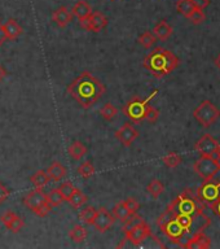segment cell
<instances>
[{
  "label": "cell",
  "mask_w": 220,
  "mask_h": 249,
  "mask_svg": "<svg viewBox=\"0 0 220 249\" xmlns=\"http://www.w3.org/2000/svg\"><path fill=\"white\" fill-rule=\"evenodd\" d=\"M66 91L82 108L89 109L102 97L106 89L95 75L83 71L68 86Z\"/></svg>",
  "instance_id": "6da1fadb"
},
{
  "label": "cell",
  "mask_w": 220,
  "mask_h": 249,
  "mask_svg": "<svg viewBox=\"0 0 220 249\" xmlns=\"http://www.w3.org/2000/svg\"><path fill=\"white\" fill-rule=\"evenodd\" d=\"M143 65L155 78H162L178 68L179 58L171 51L157 47L145 56Z\"/></svg>",
  "instance_id": "7a4b0ae2"
},
{
  "label": "cell",
  "mask_w": 220,
  "mask_h": 249,
  "mask_svg": "<svg viewBox=\"0 0 220 249\" xmlns=\"http://www.w3.org/2000/svg\"><path fill=\"white\" fill-rule=\"evenodd\" d=\"M202 204L203 202L200 201L197 196H193L189 188H186L167 208H170L175 215L176 214H188V215L194 217V215L202 213V209H203Z\"/></svg>",
  "instance_id": "3957f363"
},
{
  "label": "cell",
  "mask_w": 220,
  "mask_h": 249,
  "mask_svg": "<svg viewBox=\"0 0 220 249\" xmlns=\"http://www.w3.org/2000/svg\"><path fill=\"white\" fill-rule=\"evenodd\" d=\"M158 93V89H154L153 92L147 97V99H139V97H134L128 101L127 104L122 108V112L135 124H139L143 120H145V114L149 108V103L153 97Z\"/></svg>",
  "instance_id": "277c9868"
},
{
  "label": "cell",
  "mask_w": 220,
  "mask_h": 249,
  "mask_svg": "<svg viewBox=\"0 0 220 249\" xmlns=\"http://www.w3.org/2000/svg\"><path fill=\"white\" fill-rule=\"evenodd\" d=\"M194 118L203 126V127H210L220 117V110L214 105L210 100L202 101L197 108L193 110Z\"/></svg>",
  "instance_id": "5b68a950"
},
{
  "label": "cell",
  "mask_w": 220,
  "mask_h": 249,
  "mask_svg": "<svg viewBox=\"0 0 220 249\" xmlns=\"http://www.w3.org/2000/svg\"><path fill=\"white\" fill-rule=\"evenodd\" d=\"M193 170L196 171V174L200 175L205 182H207V180H211V179L217 175V173L219 171V167H218L215 160H214L211 156H201V157L194 162Z\"/></svg>",
  "instance_id": "8992f818"
},
{
  "label": "cell",
  "mask_w": 220,
  "mask_h": 249,
  "mask_svg": "<svg viewBox=\"0 0 220 249\" xmlns=\"http://www.w3.org/2000/svg\"><path fill=\"white\" fill-rule=\"evenodd\" d=\"M124 235H126V240L130 241L132 245L139 247L147 240L148 236H152V230L149 225H147V222L144 221L135 227H132L131 230L126 231Z\"/></svg>",
  "instance_id": "52a82bcc"
},
{
  "label": "cell",
  "mask_w": 220,
  "mask_h": 249,
  "mask_svg": "<svg viewBox=\"0 0 220 249\" xmlns=\"http://www.w3.org/2000/svg\"><path fill=\"white\" fill-rule=\"evenodd\" d=\"M220 196V182L213 183L207 180L205 184H202L197 190V197L200 201L206 202V204H211L217 200Z\"/></svg>",
  "instance_id": "ba28073f"
},
{
  "label": "cell",
  "mask_w": 220,
  "mask_h": 249,
  "mask_svg": "<svg viewBox=\"0 0 220 249\" xmlns=\"http://www.w3.org/2000/svg\"><path fill=\"white\" fill-rule=\"evenodd\" d=\"M218 147H219L218 140L214 139V136L210 134H203L194 145L196 151L200 152L201 156H213L214 153H217Z\"/></svg>",
  "instance_id": "9c48e42d"
},
{
  "label": "cell",
  "mask_w": 220,
  "mask_h": 249,
  "mask_svg": "<svg viewBox=\"0 0 220 249\" xmlns=\"http://www.w3.org/2000/svg\"><path fill=\"white\" fill-rule=\"evenodd\" d=\"M159 229L162 230V232L165 233L170 240L174 241V243H179L186 233V230L179 225L175 218H172L170 221H167L166 223H163L162 226H159Z\"/></svg>",
  "instance_id": "30bf717a"
},
{
  "label": "cell",
  "mask_w": 220,
  "mask_h": 249,
  "mask_svg": "<svg viewBox=\"0 0 220 249\" xmlns=\"http://www.w3.org/2000/svg\"><path fill=\"white\" fill-rule=\"evenodd\" d=\"M114 221H116V218H114V215L110 212H108L105 208H100L96 212L92 226H95V229L99 232H105V231H108L112 227Z\"/></svg>",
  "instance_id": "8fae6325"
},
{
  "label": "cell",
  "mask_w": 220,
  "mask_h": 249,
  "mask_svg": "<svg viewBox=\"0 0 220 249\" xmlns=\"http://www.w3.org/2000/svg\"><path fill=\"white\" fill-rule=\"evenodd\" d=\"M22 202L27 209H30L31 212L34 213L35 210L38 209V208H40L42 205H44L47 202L46 194H44L43 190H40V188H35V190L30 191V192L22 198Z\"/></svg>",
  "instance_id": "7c38bea8"
},
{
  "label": "cell",
  "mask_w": 220,
  "mask_h": 249,
  "mask_svg": "<svg viewBox=\"0 0 220 249\" xmlns=\"http://www.w3.org/2000/svg\"><path fill=\"white\" fill-rule=\"evenodd\" d=\"M137 136H139V131L128 122H126L119 130L116 131V138L124 147H131V144L135 142Z\"/></svg>",
  "instance_id": "4fadbf2b"
},
{
  "label": "cell",
  "mask_w": 220,
  "mask_h": 249,
  "mask_svg": "<svg viewBox=\"0 0 220 249\" xmlns=\"http://www.w3.org/2000/svg\"><path fill=\"white\" fill-rule=\"evenodd\" d=\"M182 247L188 249H207L211 247V240L209 236H206L203 231H197V232H194L193 236L188 239L186 244H183Z\"/></svg>",
  "instance_id": "5bb4252c"
},
{
  "label": "cell",
  "mask_w": 220,
  "mask_h": 249,
  "mask_svg": "<svg viewBox=\"0 0 220 249\" xmlns=\"http://www.w3.org/2000/svg\"><path fill=\"white\" fill-rule=\"evenodd\" d=\"M88 31H93V33H99L108 26V18L99 11L91 13L88 17Z\"/></svg>",
  "instance_id": "9a60e30c"
},
{
  "label": "cell",
  "mask_w": 220,
  "mask_h": 249,
  "mask_svg": "<svg viewBox=\"0 0 220 249\" xmlns=\"http://www.w3.org/2000/svg\"><path fill=\"white\" fill-rule=\"evenodd\" d=\"M52 19H53V22L57 26L66 27L71 22L73 15H71V12L66 7H60L56 11H53V13H52Z\"/></svg>",
  "instance_id": "2e32d148"
},
{
  "label": "cell",
  "mask_w": 220,
  "mask_h": 249,
  "mask_svg": "<svg viewBox=\"0 0 220 249\" xmlns=\"http://www.w3.org/2000/svg\"><path fill=\"white\" fill-rule=\"evenodd\" d=\"M47 174H48V177H50V180H52V182H60V180H62V179L65 178L66 177V167L62 165V163L57 162V161H54V162H52L50 165V167L47 169Z\"/></svg>",
  "instance_id": "e0dca14e"
},
{
  "label": "cell",
  "mask_w": 220,
  "mask_h": 249,
  "mask_svg": "<svg viewBox=\"0 0 220 249\" xmlns=\"http://www.w3.org/2000/svg\"><path fill=\"white\" fill-rule=\"evenodd\" d=\"M152 33H153L155 38L159 39V40H167V39L172 35L174 30H172V26L167 22L166 19H162V21H159V22L155 25Z\"/></svg>",
  "instance_id": "ac0fdd59"
},
{
  "label": "cell",
  "mask_w": 220,
  "mask_h": 249,
  "mask_svg": "<svg viewBox=\"0 0 220 249\" xmlns=\"http://www.w3.org/2000/svg\"><path fill=\"white\" fill-rule=\"evenodd\" d=\"M4 30H5V34H7L8 40H15L22 34L23 30L22 27L19 26V23L13 18H9L7 22L4 23Z\"/></svg>",
  "instance_id": "d6986e66"
},
{
  "label": "cell",
  "mask_w": 220,
  "mask_h": 249,
  "mask_svg": "<svg viewBox=\"0 0 220 249\" xmlns=\"http://www.w3.org/2000/svg\"><path fill=\"white\" fill-rule=\"evenodd\" d=\"M91 13H92V8L85 0H79L71 9V15L75 16L78 19L88 18Z\"/></svg>",
  "instance_id": "ffe728a7"
},
{
  "label": "cell",
  "mask_w": 220,
  "mask_h": 249,
  "mask_svg": "<svg viewBox=\"0 0 220 249\" xmlns=\"http://www.w3.org/2000/svg\"><path fill=\"white\" fill-rule=\"evenodd\" d=\"M68 152H69V156L71 159L78 161V160H81L87 153V147L82 142H74L69 147Z\"/></svg>",
  "instance_id": "44dd1931"
},
{
  "label": "cell",
  "mask_w": 220,
  "mask_h": 249,
  "mask_svg": "<svg viewBox=\"0 0 220 249\" xmlns=\"http://www.w3.org/2000/svg\"><path fill=\"white\" fill-rule=\"evenodd\" d=\"M30 180L31 183L34 184L35 188H40V190H43V188L48 184V182H50V177H48L46 170H38L33 177H31Z\"/></svg>",
  "instance_id": "7402d4cb"
},
{
  "label": "cell",
  "mask_w": 220,
  "mask_h": 249,
  "mask_svg": "<svg viewBox=\"0 0 220 249\" xmlns=\"http://www.w3.org/2000/svg\"><path fill=\"white\" fill-rule=\"evenodd\" d=\"M87 200H88L87 195L83 194L81 190L75 188L74 194L70 196V198L68 200V202H69L70 205H71V208H74V209H78V208H81L83 204H85V202H87Z\"/></svg>",
  "instance_id": "603a6c76"
},
{
  "label": "cell",
  "mask_w": 220,
  "mask_h": 249,
  "mask_svg": "<svg viewBox=\"0 0 220 249\" xmlns=\"http://www.w3.org/2000/svg\"><path fill=\"white\" fill-rule=\"evenodd\" d=\"M87 235H88L87 230L81 225L74 226L73 229L69 231V237L74 241V243H82L83 240H85Z\"/></svg>",
  "instance_id": "cb8c5ba5"
},
{
  "label": "cell",
  "mask_w": 220,
  "mask_h": 249,
  "mask_svg": "<svg viewBox=\"0 0 220 249\" xmlns=\"http://www.w3.org/2000/svg\"><path fill=\"white\" fill-rule=\"evenodd\" d=\"M96 212L97 210L95 209L93 206H85V208L79 212V219H81L83 223H85V225H92L93 219H95V215H96Z\"/></svg>",
  "instance_id": "d4e9b609"
},
{
  "label": "cell",
  "mask_w": 220,
  "mask_h": 249,
  "mask_svg": "<svg viewBox=\"0 0 220 249\" xmlns=\"http://www.w3.org/2000/svg\"><path fill=\"white\" fill-rule=\"evenodd\" d=\"M46 198H47V202L51 205V208L60 206L62 202L65 201L64 197H62V195L60 194L58 188H53V190H51L48 194H46Z\"/></svg>",
  "instance_id": "484cf974"
},
{
  "label": "cell",
  "mask_w": 220,
  "mask_h": 249,
  "mask_svg": "<svg viewBox=\"0 0 220 249\" xmlns=\"http://www.w3.org/2000/svg\"><path fill=\"white\" fill-rule=\"evenodd\" d=\"M148 194L151 195L153 198H158L161 196L163 191H165V186H163V183L158 179H153L147 187Z\"/></svg>",
  "instance_id": "4316f807"
},
{
  "label": "cell",
  "mask_w": 220,
  "mask_h": 249,
  "mask_svg": "<svg viewBox=\"0 0 220 249\" xmlns=\"http://www.w3.org/2000/svg\"><path fill=\"white\" fill-rule=\"evenodd\" d=\"M155 40H157V38H155L154 34H153L152 31H145V33H143V34L137 38L139 44L141 47H144L145 50H149V48H152V47L154 46Z\"/></svg>",
  "instance_id": "83f0119b"
},
{
  "label": "cell",
  "mask_w": 220,
  "mask_h": 249,
  "mask_svg": "<svg viewBox=\"0 0 220 249\" xmlns=\"http://www.w3.org/2000/svg\"><path fill=\"white\" fill-rule=\"evenodd\" d=\"M194 9V5L193 3H192V0H178L176 1V11L180 13V15H183L184 17H186L188 18V16L193 12Z\"/></svg>",
  "instance_id": "f1b7e54d"
},
{
  "label": "cell",
  "mask_w": 220,
  "mask_h": 249,
  "mask_svg": "<svg viewBox=\"0 0 220 249\" xmlns=\"http://www.w3.org/2000/svg\"><path fill=\"white\" fill-rule=\"evenodd\" d=\"M100 114L105 121H112L114 120L117 117V114H118V109H117L112 103H106V104L100 109Z\"/></svg>",
  "instance_id": "f546056e"
},
{
  "label": "cell",
  "mask_w": 220,
  "mask_h": 249,
  "mask_svg": "<svg viewBox=\"0 0 220 249\" xmlns=\"http://www.w3.org/2000/svg\"><path fill=\"white\" fill-rule=\"evenodd\" d=\"M78 174L81 175L82 178L88 179L95 174V166L91 161H85L78 166Z\"/></svg>",
  "instance_id": "4dcf8cb0"
},
{
  "label": "cell",
  "mask_w": 220,
  "mask_h": 249,
  "mask_svg": "<svg viewBox=\"0 0 220 249\" xmlns=\"http://www.w3.org/2000/svg\"><path fill=\"white\" fill-rule=\"evenodd\" d=\"M112 214L114 215V218L119 219L120 222H124L128 217H130V215H131V214H130V212L127 210V208L124 206L123 202L117 204V205L112 209Z\"/></svg>",
  "instance_id": "1f68e13d"
},
{
  "label": "cell",
  "mask_w": 220,
  "mask_h": 249,
  "mask_svg": "<svg viewBox=\"0 0 220 249\" xmlns=\"http://www.w3.org/2000/svg\"><path fill=\"white\" fill-rule=\"evenodd\" d=\"M175 219H176L179 225L182 226L183 229L186 230V232H189L190 230H192V226H193V217L192 215H188V214H176Z\"/></svg>",
  "instance_id": "d6a6232c"
},
{
  "label": "cell",
  "mask_w": 220,
  "mask_h": 249,
  "mask_svg": "<svg viewBox=\"0 0 220 249\" xmlns=\"http://www.w3.org/2000/svg\"><path fill=\"white\" fill-rule=\"evenodd\" d=\"M162 161L167 167L174 169V167H176L182 162V156L179 155V153H175V152H171V153H169V155L163 157Z\"/></svg>",
  "instance_id": "836d02e7"
},
{
  "label": "cell",
  "mask_w": 220,
  "mask_h": 249,
  "mask_svg": "<svg viewBox=\"0 0 220 249\" xmlns=\"http://www.w3.org/2000/svg\"><path fill=\"white\" fill-rule=\"evenodd\" d=\"M141 222H144L143 217L139 215L137 213H134L123 222V227H122V230H123V232H126V231L131 230L132 227H135V226H137L139 223H141Z\"/></svg>",
  "instance_id": "e575fe53"
},
{
  "label": "cell",
  "mask_w": 220,
  "mask_h": 249,
  "mask_svg": "<svg viewBox=\"0 0 220 249\" xmlns=\"http://www.w3.org/2000/svg\"><path fill=\"white\" fill-rule=\"evenodd\" d=\"M58 191H60V194L62 195V197L65 201H68L70 198V196L74 194V191H75V187L73 186V183L71 182H64L61 186L58 187Z\"/></svg>",
  "instance_id": "d590c367"
},
{
  "label": "cell",
  "mask_w": 220,
  "mask_h": 249,
  "mask_svg": "<svg viewBox=\"0 0 220 249\" xmlns=\"http://www.w3.org/2000/svg\"><path fill=\"white\" fill-rule=\"evenodd\" d=\"M188 19L190 22L194 23V25H200L206 19V16L203 13V9H198V8H194L193 12L188 16Z\"/></svg>",
  "instance_id": "8d00e7d4"
},
{
  "label": "cell",
  "mask_w": 220,
  "mask_h": 249,
  "mask_svg": "<svg viewBox=\"0 0 220 249\" xmlns=\"http://www.w3.org/2000/svg\"><path fill=\"white\" fill-rule=\"evenodd\" d=\"M23 226H25V222H23L22 218L19 217V215H16V217L11 221V223L7 226V229L9 230L11 232L17 233L23 229Z\"/></svg>",
  "instance_id": "74e56055"
},
{
  "label": "cell",
  "mask_w": 220,
  "mask_h": 249,
  "mask_svg": "<svg viewBox=\"0 0 220 249\" xmlns=\"http://www.w3.org/2000/svg\"><path fill=\"white\" fill-rule=\"evenodd\" d=\"M124 204V206L127 208V210L130 212V214H134V213H137V210L140 209V204L136 201L134 197H128L126 198L124 201H122Z\"/></svg>",
  "instance_id": "f35d334b"
},
{
  "label": "cell",
  "mask_w": 220,
  "mask_h": 249,
  "mask_svg": "<svg viewBox=\"0 0 220 249\" xmlns=\"http://www.w3.org/2000/svg\"><path fill=\"white\" fill-rule=\"evenodd\" d=\"M159 117V112L155 108H153L152 105H149V108H148L147 110V114H145V120L148 121V122H151V124H154L155 121L158 120Z\"/></svg>",
  "instance_id": "ab89813d"
},
{
  "label": "cell",
  "mask_w": 220,
  "mask_h": 249,
  "mask_svg": "<svg viewBox=\"0 0 220 249\" xmlns=\"http://www.w3.org/2000/svg\"><path fill=\"white\" fill-rule=\"evenodd\" d=\"M52 210V208H51V205L48 204V202H46L44 205H42L40 208H38V209L35 210L34 214H36L38 217L43 218V217H47L48 214H50V212Z\"/></svg>",
  "instance_id": "60d3db41"
},
{
  "label": "cell",
  "mask_w": 220,
  "mask_h": 249,
  "mask_svg": "<svg viewBox=\"0 0 220 249\" xmlns=\"http://www.w3.org/2000/svg\"><path fill=\"white\" fill-rule=\"evenodd\" d=\"M16 215H17V214L13 213V212H11V210H9V212H5L3 215H0V222H1V223H3L5 227H7V226L11 223V221L16 217Z\"/></svg>",
  "instance_id": "b9f144b4"
},
{
  "label": "cell",
  "mask_w": 220,
  "mask_h": 249,
  "mask_svg": "<svg viewBox=\"0 0 220 249\" xmlns=\"http://www.w3.org/2000/svg\"><path fill=\"white\" fill-rule=\"evenodd\" d=\"M9 195H11V191L8 190L7 187L0 182V205H1L3 202L7 201L8 197H9Z\"/></svg>",
  "instance_id": "7bdbcfd3"
},
{
  "label": "cell",
  "mask_w": 220,
  "mask_h": 249,
  "mask_svg": "<svg viewBox=\"0 0 220 249\" xmlns=\"http://www.w3.org/2000/svg\"><path fill=\"white\" fill-rule=\"evenodd\" d=\"M194 8H198V9H205L206 7H209L210 0H192Z\"/></svg>",
  "instance_id": "ee69618b"
},
{
  "label": "cell",
  "mask_w": 220,
  "mask_h": 249,
  "mask_svg": "<svg viewBox=\"0 0 220 249\" xmlns=\"http://www.w3.org/2000/svg\"><path fill=\"white\" fill-rule=\"evenodd\" d=\"M210 206H211V209H213L214 213L218 214V215L220 217V196L217 198V200H215V201L211 202V204H210Z\"/></svg>",
  "instance_id": "f6af8a7d"
},
{
  "label": "cell",
  "mask_w": 220,
  "mask_h": 249,
  "mask_svg": "<svg viewBox=\"0 0 220 249\" xmlns=\"http://www.w3.org/2000/svg\"><path fill=\"white\" fill-rule=\"evenodd\" d=\"M8 38H7V34H5V30H4V26L3 23L0 22V47L3 46L4 43L7 42Z\"/></svg>",
  "instance_id": "bcb514c9"
},
{
  "label": "cell",
  "mask_w": 220,
  "mask_h": 249,
  "mask_svg": "<svg viewBox=\"0 0 220 249\" xmlns=\"http://www.w3.org/2000/svg\"><path fill=\"white\" fill-rule=\"evenodd\" d=\"M5 77H7V70L4 69V66L0 65V82L3 81Z\"/></svg>",
  "instance_id": "7dc6e473"
},
{
  "label": "cell",
  "mask_w": 220,
  "mask_h": 249,
  "mask_svg": "<svg viewBox=\"0 0 220 249\" xmlns=\"http://www.w3.org/2000/svg\"><path fill=\"white\" fill-rule=\"evenodd\" d=\"M214 160H215V162H217L218 167H219V170H220V155L219 153H214L213 156H211Z\"/></svg>",
  "instance_id": "c3c4849f"
},
{
  "label": "cell",
  "mask_w": 220,
  "mask_h": 249,
  "mask_svg": "<svg viewBox=\"0 0 220 249\" xmlns=\"http://www.w3.org/2000/svg\"><path fill=\"white\" fill-rule=\"evenodd\" d=\"M214 62H215V65H217L218 69L220 70V53H219V56H218V57L215 58V61H214Z\"/></svg>",
  "instance_id": "681fc988"
},
{
  "label": "cell",
  "mask_w": 220,
  "mask_h": 249,
  "mask_svg": "<svg viewBox=\"0 0 220 249\" xmlns=\"http://www.w3.org/2000/svg\"><path fill=\"white\" fill-rule=\"evenodd\" d=\"M217 153H219V155H220V144H219V147H218V149H217Z\"/></svg>",
  "instance_id": "f907efd6"
},
{
  "label": "cell",
  "mask_w": 220,
  "mask_h": 249,
  "mask_svg": "<svg viewBox=\"0 0 220 249\" xmlns=\"http://www.w3.org/2000/svg\"><path fill=\"white\" fill-rule=\"evenodd\" d=\"M112 1H114V0H112Z\"/></svg>",
  "instance_id": "816d5d0a"
}]
</instances>
